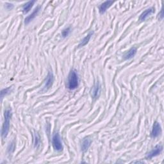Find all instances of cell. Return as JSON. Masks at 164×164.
Listing matches in <instances>:
<instances>
[{
	"label": "cell",
	"instance_id": "cell-1",
	"mask_svg": "<svg viewBox=\"0 0 164 164\" xmlns=\"http://www.w3.org/2000/svg\"><path fill=\"white\" fill-rule=\"evenodd\" d=\"M79 85V78L77 71L74 69L71 70L69 74L67 87L69 90H74Z\"/></svg>",
	"mask_w": 164,
	"mask_h": 164
},
{
	"label": "cell",
	"instance_id": "cell-2",
	"mask_svg": "<svg viewBox=\"0 0 164 164\" xmlns=\"http://www.w3.org/2000/svg\"><path fill=\"white\" fill-rule=\"evenodd\" d=\"M12 110L11 109H6L5 111V121L4 123L3 124L2 130H1V136L5 139L8 135V133L9 132L10 128V121H11V117H12Z\"/></svg>",
	"mask_w": 164,
	"mask_h": 164
},
{
	"label": "cell",
	"instance_id": "cell-3",
	"mask_svg": "<svg viewBox=\"0 0 164 164\" xmlns=\"http://www.w3.org/2000/svg\"><path fill=\"white\" fill-rule=\"evenodd\" d=\"M52 144L54 149L57 151H61L63 149V146H62L61 137L60 136V134L58 132L54 133L52 139Z\"/></svg>",
	"mask_w": 164,
	"mask_h": 164
},
{
	"label": "cell",
	"instance_id": "cell-4",
	"mask_svg": "<svg viewBox=\"0 0 164 164\" xmlns=\"http://www.w3.org/2000/svg\"><path fill=\"white\" fill-rule=\"evenodd\" d=\"M162 133V128L159 123L155 122L153 126V129L151 131V137L153 138H156L158 137Z\"/></svg>",
	"mask_w": 164,
	"mask_h": 164
},
{
	"label": "cell",
	"instance_id": "cell-5",
	"mask_svg": "<svg viewBox=\"0 0 164 164\" xmlns=\"http://www.w3.org/2000/svg\"><path fill=\"white\" fill-rule=\"evenodd\" d=\"M162 150H163V147L161 145L156 146L155 148H154L152 151H151L148 153V155L147 156V158H152L153 157L159 155L162 152Z\"/></svg>",
	"mask_w": 164,
	"mask_h": 164
},
{
	"label": "cell",
	"instance_id": "cell-6",
	"mask_svg": "<svg viewBox=\"0 0 164 164\" xmlns=\"http://www.w3.org/2000/svg\"><path fill=\"white\" fill-rule=\"evenodd\" d=\"M100 92H101V85L99 82H97V83L94 85V87L91 90L92 97H93L94 99H97L100 96Z\"/></svg>",
	"mask_w": 164,
	"mask_h": 164
},
{
	"label": "cell",
	"instance_id": "cell-7",
	"mask_svg": "<svg viewBox=\"0 0 164 164\" xmlns=\"http://www.w3.org/2000/svg\"><path fill=\"white\" fill-rule=\"evenodd\" d=\"M54 81V76L52 72L50 71L48 74V76L46 77V81H45V89H49V88H51L52 85H53V83Z\"/></svg>",
	"mask_w": 164,
	"mask_h": 164
},
{
	"label": "cell",
	"instance_id": "cell-8",
	"mask_svg": "<svg viewBox=\"0 0 164 164\" xmlns=\"http://www.w3.org/2000/svg\"><path fill=\"white\" fill-rule=\"evenodd\" d=\"M155 12V8H150L146 10L145 11L143 12L141 15H140V18H139V20L141 21H145L146 19L149 17V15H151L152 14Z\"/></svg>",
	"mask_w": 164,
	"mask_h": 164
},
{
	"label": "cell",
	"instance_id": "cell-9",
	"mask_svg": "<svg viewBox=\"0 0 164 164\" xmlns=\"http://www.w3.org/2000/svg\"><path fill=\"white\" fill-rule=\"evenodd\" d=\"M114 3V1H107L103 3L102 4H101L100 6H99V11L100 14H104V13L107 11V10Z\"/></svg>",
	"mask_w": 164,
	"mask_h": 164
},
{
	"label": "cell",
	"instance_id": "cell-10",
	"mask_svg": "<svg viewBox=\"0 0 164 164\" xmlns=\"http://www.w3.org/2000/svg\"><path fill=\"white\" fill-rule=\"evenodd\" d=\"M40 9H41L40 6H39V7L36 8L34 11V12H32V14H30L29 15H28V17L25 19V22L26 25H28L29 22H30L33 20V19H34L36 17V16H37L39 11H40Z\"/></svg>",
	"mask_w": 164,
	"mask_h": 164
},
{
	"label": "cell",
	"instance_id": "cell-11",
	"mask_svg": "<svg viewBox=\"0 0 164 164\" xmlns=\"http://www.w3.org/2000/svg\"><path fill=\"white\" fill-rule=\"evenodd\" d=\"M137 48L135 47H133L130 49L129 51H128L126 54L124 55V58L125 60H130V59L132 58L133 57H135V55L137 53Z\"/></svg>",
	"mask_w": 164,
	"mask_h": 164
},
{
	"label": "cell",
	"instance_id": "cell-12",
	"mask_svg": "<svg viewBox=\"0 0 164 164\" xmlns=\"http://www.w3.org/2000/svg\"><path fill=\"white\" fill-rule=\"evenodd\" d=\"M91 144V140L90 139H88V138H85L82 141L81 143V150L82 151H86L88 149V147H90Z\"/></svg>",
	"mask_w": 164,
	"mask_h": 164
},
{
	"label": "cell",
	"instance_id": "cell-13",
	"mask_svg": "<svg viewBox=\"0 0 164 164\" xmlns=\"http://www.w3.org/2000/svg\"><path fill=\"white\" fill-rule=\"evenodd\" d=\"M93 35V32H90L88 34L86 37H84L83 39H82V41L80 42V43L79 44V45H78V47L79 48H81V47H83L84 46L86 45L88 42H89L90 41V39L92 37V35Z\"/></svg>",
	"mask_w": 164,
	"mask_h": 164
},
{
	"label": "cell",
	"instance_id": "cell-14",
	"mask_svg": "<svg viewBox=\"0 0 164 164\" xmlns=\"http://www.w3.org/2000/svg\"><path fill=\"white\" fill-rule=\"evenodd\" d=\"M35 3V1H29L24 5L23 7H22V12H23L24 14H27V13H28L29 11H30V9L32 8V6L34 5Z\"/></svg>",
	"mask_w": 164,
	"mask_h": 164
},
{
	"label": "cell",
	"instance_id": "cell-15",
	"mask_svg": "<svg viewBox=\"0 0 164 164\" xmlns=\"http://www.w3.org/2000/svg\"><path fill=\"white\" fill-rule=\"evenodd\" d=\"M11 90V87H8L6 88H5V89H3L1 92V100H3V98L6 95H7L10 92Z\"/></svg>",
	"mask_w": 164,
	"mask_h": 164
},
{
	"label": "cell",
	"instance_id": "cell-16",
	"mask_svg": "<svg viewBox=\"0 0 164 164\" xmlns=\"http://www.w3.org/2000/svg\"><path fill=\"white\" fill-rule=\"evenodd\" d=\"M71 32V28H67L64 29H63L62 32V36L64 38L67 37V36L69 35Z\"/></svg>",
	"mask_w": 164,
	"mask_h": 164
},
{
	"label": "cell",
	"instance_id": "cell-17",
	"mask_svg": "<svg viewBox=\"0 0 164 164\" xmlns=\"http://www.w3.org/2000/svg\"><path fill=\"white\" fill-rule=\"evenodd\" d=\"M5 7L6 10H8V11H11V10L14 8V5L12 4V3H6L5 5Z\"/></svg>",
	"mask_w": 164,
	"mask_h": 164
},
{
	"label": "cell",
	"instance_id": "cell-18",
	"mask_svg": "<svg viewBox=\"0 0 164 164\" xmlns=\"http://www.w3.org/2000/svg\"><path fill=\"white\" fill-rule=\"evenodd\" d=\"M39 137L37 135V134H35V147H37V146L39 145Z\"/></svg>",
	"mask_w": 164,
	"mask_h": 164
},
{
	"label": "cell",
	"instance_id": "cell-19",
	"mask_svg": "<svg viewBox=\"0 0 164 164\" xmlns=\"http://www.w3.org/2000/svg\"><path fill=\"white\" fill-rule=\"evenodd\" d=\"M159 17L160 18V19H163V10H161V12L159 14Z\"/></svg>",
	"mask_w": 164,
	"mask_h": 164
}]
</instances>
